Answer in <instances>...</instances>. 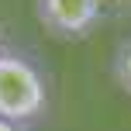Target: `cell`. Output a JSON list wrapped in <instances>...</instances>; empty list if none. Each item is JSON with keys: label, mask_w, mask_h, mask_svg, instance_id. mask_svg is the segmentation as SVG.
Segmentation results:
<instances>
[{"label": "cell", "mask_w": 131, "mask_h": 131, "mask_svg": "<svg viewBox=\"0 0 131 131\" xmlns=\"http://www.w3.org/2000/svg\"><path fill=\"white\" fill-rule=\"evenodd\" d=\"M45 79L24 55H0V117L10 124H28L45 111Z\"/></svg>", "instance_id": "cell-1"}, {"label": "cell", "mask_w": 131, "mask_h": 131, "mask_svg": "<svg viewBox=\"0 0 131 131\" xmlns=\"http://www.w3.org/2000/svg\"><path fill=\"white\" fill-rule=\"evenodd\" d=\"M114 79L124 93H131V38L114 52Z\"/></svg>", "instance_id": "cell-3"}, {"label": "cell", "mask_w": 131, "mask_h": 131, "mask_svg": "<svg viewBox=\"0 0 131 131\" xmlns=\"http://www.w3.org/2000/svg\"><path fill=\"white\" fill-rule=\"evenodd\" d=\"M104 0H38V21L55 38H83L100 17Z\"/></svg>", "instance_id": "cell-2"}, {"label": "cell", "mask_w": 131, "mask_h": 131, "mask_svg": "<svg viewBox=\"0 0 131 131\" xmlns=\"http://www.w3.org/2000/svg\"><path fill=\"white\" fill-rule=\"evenodd\" d=\"M0 131H21V124H10V121L0 117Z\"/></svg>", "instance_id": "cell-4"}, {"label": "cell", "mask_w": 131, "mask_h": 131, "mask_svg": "<svg viewBox=\"0 0 131 131\" xmlns=\"http://www.w3.org/2000/svg\"><path fill=\"white\" fill-rule=\"evenodd\" d=\"M7 52V48H4V28H0V55H4Z\"/></svg>", "instance_id": "cell-5"}]
</instances>
